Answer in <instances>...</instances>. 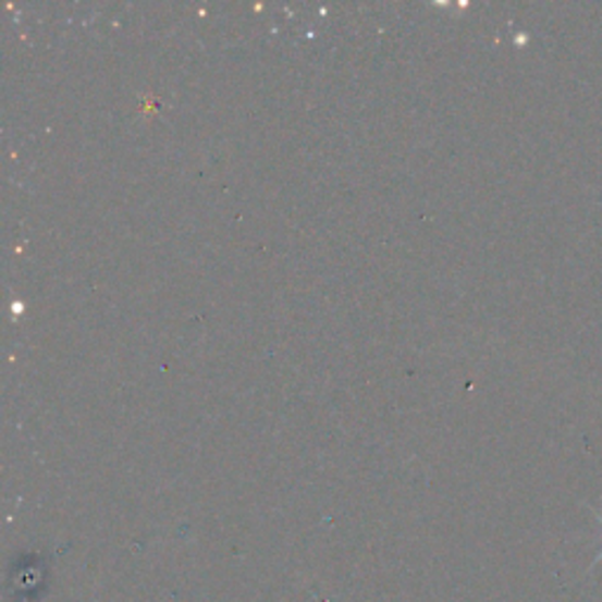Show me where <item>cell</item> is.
I'll use <instances>...</instances> for the list:
<instances>
[{"label": "cell", "mask_w": 602, "mask_h": 602, "mask_svg": "<svg viewBox=\"0 0 602 602\" xmlns=\"http://www.w3.org/2000/svg\"><path fill=\"white\" fill-rule=\"evenodd\" d=\"M595 516H598V520H600V523H602V513H595ZM600 561H602V553H600V555H598V557H595V561H593V565H598V563H600Z\"/></svg>", "instance_id": "obj_1"}]
</instances>
